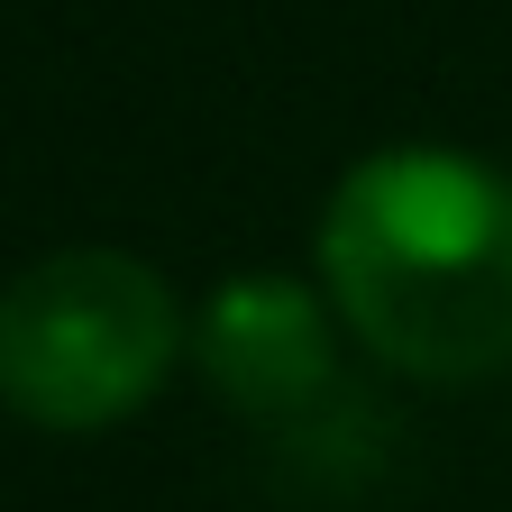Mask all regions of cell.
I'll return each instance as SVG.
<instances>
[{
  "label": "cell",
  "mask_w": 512,
  "mask_h": 512,
  "mask_svg": "<svg viewBox=\"0 0 512 512\" xmlns=\"http://www.w3.org/2000/svg\"><path fill=\"white\" fill-rule=\"evenodd\" d=\"M320 302L412 384H485L512 366V174L467 147L357 156L311 229Z\"/></svg>",
  "instance_id": "obj_1"
},
{
  "label": "cell",
  "mask_w": 512,
  "mask_h": 512,
  "mask_svg": "<svg viewBox=\"0 0 512 512\" xmlns=\"http://www.w3.org/2000/svg\"><path fill=\"white\" fill-rule=\"evenodd\" d=\"M183 357L192 320L128 247H55L0 284V403L46 439L138 421Z\"/></svg>",
  "instance_id": "obj_2"
},
{
  "label": "cell",
  "mask_w": 512,
  "mask_h": 512,
  "mask_svg": "<svg viewBox=\"0 0 512 512\" xmlns=\"http://www.w3.org/2000/svg\"><path fill=\"white\" fill-rule=\"evenodd\" d=\"M192 366L256 430H302L339 403V311L293 275H229L192 311Z\"/></svg>",
  "instance_id": "obj_3"
}]
</instances>
